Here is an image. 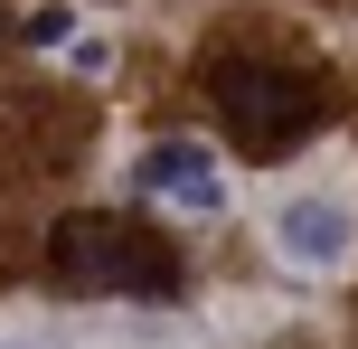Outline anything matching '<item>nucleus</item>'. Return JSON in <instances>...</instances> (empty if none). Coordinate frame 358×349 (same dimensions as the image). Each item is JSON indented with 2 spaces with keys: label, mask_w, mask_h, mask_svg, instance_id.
Segmentation results:
<instances>
[{
  "label": "nucleus",
  "mask_w": 358,
  "mask_h": 349,
  "mask_svg": "<svg viewBox=\"0 0 358 349\" xmlns=\"http://www.w3.org/2000/svg\"><path fill=\"white\" fill-rule=\"evenodd\" d=\"M48 274L66 293H170L179 283V245L132 227V218H66L48 236Z\"/></svg>",
  "instance_id": "1"
},
{
  "label": "nucleus",
  "mask_w": 358,
  "mask_h": 349,
  "mask_svg": "<svg viewBox=\"0 0 358 349\" xmlns=\"http://www.w3.org/2000/svg\"><path fill=\"white\" fill-rule=\"evenodd\" d=\"M66 38H76L66 10H38V19H29V48H66Z\"/></svg>",
  "instance_id": "5"
},
{
  "label": "nucleus",
  "mask_w": 358,
  "mask_h": 349,
  "mask_svg": "<svg viewBox=\"0 0 358 349\" xmlns=\"http://www.w3.org/2000/svg\"><path fill=\"white\" fill-rule=\"evenodd\" d=\"M273 255L302 264V274H340L358 255V208L330 199V189H311V199H283L273 208Z\"/></svg>",
  "instance_id": "3"
},
{
  "label": "nucleus",
  "mask_w": 358,
  "mask_h": 349,
  "mask_svg": "<svg viewBox=\"0 0 358 349\" xmlns=\"http://www.w3.org/2000/svg\"><path fill=\"white\" fill-rule=\"evenodd\" d=\"M208 104L217 123L236 132V151H292L311 123L330 113V94L311 85L302 66H264V57H227L208 76Z\"/></svg>",
  "instance_id": "2"
},
{
  "label": "nucleus",
  "mask_w": 358,
  "mask_h": 349,
  "mask_svg": "<svg viewBox=\"0 0 358 349\" xmlns=\"http://www.w3.org/2000/svg\"><path fill=\"white\" fill-rule=\"evenodd\" d=\"M132 180H142V199L189 208V218H217V208H227V170L208 161V142H151L142 161H132Z\"/></svg>",
  "instance_id": "4"
}]
</instances>
